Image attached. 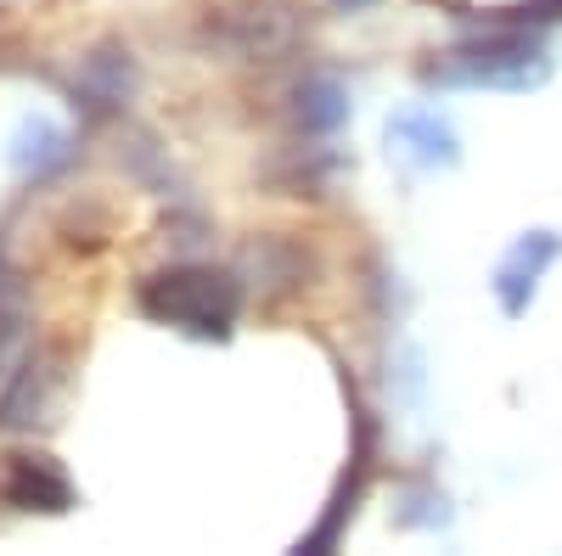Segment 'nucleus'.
<instances>
[{
	"instance_id": "3",
	"label": "nucleus",
	"mask_w": 562,
	"mask_h": 556,
	"mask_svg": "<svg viewBox=\"0 0 562 556\" xmlns=\"http://www.w3.org/2000/svg\"><path fill=\"white\" fill-rule=\"evenodd\" d=\"M428 79L450 90H535L551 79V57L529 34H490L479 45H456L428 68Z\"/></svg>"
},
{
	"instance_id": "9",
	"label": "nucleus",
	"mask_w": 562,
	"mask_h": 556,
	"mask_svg": "<svg viewBox=\"0 0 562 556\" xmlns=\"http://www.w3.org/2000/svg\"><path fill=\"white\" fill-rule=\"evenodd\" d=\"M389 141H400L416 163H428V169H450L461 158V141H456V129L439 118V113H400L389 124Z\"/></svg>"
},
{
	"instance_id": "11",
	"label": "nucleus",
	"mask_w": 562,
	"mask_h": 556,
	"mask_svg": "<svg viewBox=\"0 0 562 556\" xmlns=\"http://www.w3.org/2000/svg\"><path fill=\"white\" fill-rule=\"evenodd\" d=\"M45 388H52V371H45V360H29L23 377L12 383V394L0 399V428L34 422V410H45Z\"/></svg>"
},
{
	"instance_id": "12",
	"label": "nucleus",
	"mask_w": 562,
	"mask_h": 556,
	"mask_svg": "<svg viewBox=\"0 0 562 556\" xmlns=\"http://www.w3.org/2000/svg\"><path fill=\"white\" fill-rule=\"evenodd\" d=\"M562 18V0H529V7H512V23H551Z\"/></svg>"
},
{
	"instance_id": "8",
	"label": "nucleus",
	"mask_w": 562,
	"mask_h": 556,
	"mask_svg": "<svg viewBox=\"0 0 562 556\" xmlns=\"http://www.w3.org/2000/svg\"><path fill=\"white\" fill-rule=\"evenodd\" d=\"M68 158H74L68 129H57L52 118H23L18 124V135H12V169L23 180H52Z\"/></svg>"
},
{
	"instance_id": "2",
	"label": "nucleus",
	"mask_w": 562,
	"mask_h": 556,
	"mask_svg": "<svg viewBox=\"0 0 562 556\" xmlns=\"http://www.w3.org/2000/svg\"><path fill=\"white\" fill-rule=\"evenodd\" d=\"M304 39V12L293 0H225L198 23V45L231 63H276Z\"/></svg>"
},
{
	"instance_id": "1",
	"label": "nucleus",
	"mask_w": 562,
	"mask_h": 556,
	"mask_svg": "<svg viewBox=\"0 0 562 556\" xmlns=\"http://www.w3.org/2000/svg\"><path fill=\"white\" fill-rule=\"evenodd\" d=\"M140 309L175 332H192V338H231L237 327V309H243V287L237 275L209 270V264H175L158 270L140 282Z\"/></svg>"
},
{
	"instance_id": "6",
	"label": "nucleus",
	"mask_w": 562,
	"mask_h": 556,
	"mask_svg": "<svg viewBox=\"0 0 562 556\" xmlns=\"http://www.w3.org/2000/svg\"><path fill=\"white\" fill-rule=\"evenodd\" d=\"M135 84H140V68H135V57H130V45H119V39L97 45V52L79 63V97L97 107V113L124 107V102L135 97Z\"/></svg>"
},
{
	"instance_id": "7",
	"label": "nucleus",
	"mask_w": 562,
	"mask_h": 556,
	"mask_svg": "<svg viewBox=\"0 0 562 556\" xmlns=\"http://www.w3.org/2000/svg\"><path fill=\"white\" fill-rule=\"evenodd\" d=\"M366 473H371V422H366V410H360V399H355V461H349V473H344L333 506H326L321 529H315L310 540H299V551H326V545L344 534V523L355 518V500H360V489H366Z\"/></svg>"
},
{
	"instance_id": "5",
	"label": "nucleus",
	"mask_w": 562,
	"mask_h": 556,
	"mask_svg": "<svg viewBox=\"0 0 562 556\" xmlns=\"http://www.w3.org/2000/svg\"><path fill=\"white\" fill-rule=\"evenodd\" d=\"M557 253H562L557 230H529V237H518V242L506 248V259L495 264V298H501L506 315H524L529 309L540 275L557 264Z\"/></svg>"
},
{
	"instance_id": "4",
	"label": "nucleus",
	"mask_w": 562,
	"mask_h": 556,
	"mask_svg": "<svg viewBox=\"0 0 562 556\" xmlns=\"http://www.w3.org/2000/svg\"><path fill=\"white\" fill-rule=\"evenodd\" d=\"M74 484L57 467L52 455H34V450H12L0 455V506L12 512H45V518H63L74 512Z\"/></svg>"
},
{
	"instance_id": "10",
	"label": "nucleus",
	"mask_w": 562,
	"mask_h": 556,
	"mask_svg": "<svg viewBox=\"0 0 562 556\" xmlns=\"http://www.w3.org/2000/svg\"><path fill=\"white\" fill-rule=\"evenodd\" d=\"M293 118H299L304 135H333V129L349 118V90H344L338 79H326V73L304 79V84L293 90Z\"/></svg>"
}]
</instances>
